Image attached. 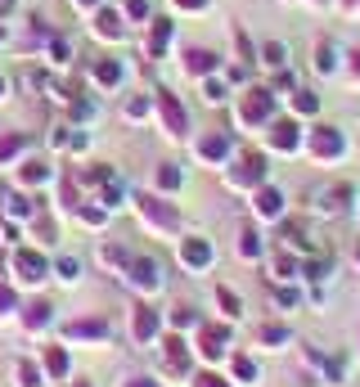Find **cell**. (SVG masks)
Returning <instances> with one entry per match:
<instances>
[{
    "mask_svg": "<svg viewBox=\"0 0 360 387\" xmlns=\"http://www.w3.org/2000/svg\"><path fill=\"white\" fill-rule=\"evenodd\" d=\"M266 113H270V95H266V90H248V99H243V117L261 122Z\"/></svg>",
    "mask_w": 360,
    "mask_h": 387,
    "instance_id": "6da1fadb",
    "label": "cell"
},
{
    "mask_svg": "<svg viewBox=\"0 0 360 387\" xmlns=\"http://www.w3.org/2000/svg\"><path fill=\"white\" fill-rule=\"evenodd\" d=\"M158 108H163V117L172 122V131L180 135V131H185V113H180V104H176V95H163L158 99Z\"/></svg>",
    "mask_w": 360,
    "mask_h": 387,
    "instance_id": "7a4b0ae2",
    "label": "cell"
},
{
    "mask_svg": "<svg viewBox=\"0 0 360 387\" xmlns=\"http://www.w3.org/2000/svg\"><path fill=\"white\" fill-rule=\"evenodd\" d=\"M167 41H172V23H167V18H158V23H154V36H149V54H163Z\"/></svg>",
    "mask_w": 360,
    "mask_h": 387,
    "instance_id": "3957f363",
    "label": "cell"
},
{
    "mask_svg": "<svg viewBox=\"0 0 360 387\" xmlns=\"http://www.w3.org/2000/svg\"><path fill=\"white\" fill-rule=\"evenodd\" d=\"M311 145H316L320 154H338V135H334V126H320L316 135H311Z\"/></svg>",
    "mask_w": 360,
    "mask_h": 387,
    "instance_id": "277c9868",
    "label": "cell"
},
{
    "mask_svg": "<svg viewBox=\"0 0 360 387\" xmlns=\"http://www.w3.org/2000/svg\"><path fill=\"white\" fill-rule=\"evenodd\" d=\"M95 23H99V36H108V41H117V36H122V23H117V14H99Z\"/></svg>",
    "mask_w": 360,
    "mask_h": 387,
    "instance_id": "5b68a950",
    "label": "cell"
},
{
    "mask_svg": "<svg viewBox=\"0 0 360 387\" xmlns=\"http://www.w3.org/2000/svg\"><path fill=\"white\" fill-rule=\"evenodd\" d=\"M189 72H212V54L207 50H189Z\"/></svg>",
    "mask_w": 360,
    "mask_h": 387,
    "instance_id": "8992f818",
    "label": "cell"
},
{
    "mask_svg": "<svg viewBox=\"0 0 360 387\" xmlns=\"http://www.w3.org/2000/svg\"><path fill=\"white\" fill-rule=\"evenodd\" d=\"M95 77H99V81H108V86H113V81L122 77V68H117V63H113V59H104L99 68H95Z\"/></svg>",
    "mask_w": 360,
    "mask_h": 387,
    "instance_id": "52a82bcc",
    "label": "cell"
},
{
    "mask_svg": "<svg viewBox=\"0 0 360 387\" xmlns=\"http://www.w3.org/2000/svg\"><path fill=\"white\" fill-rule=\"evenodd\" d=\"M270 140H275L279 149H288V145H293V126H288V122H279V126L270 131Z\"/></svg>",
    "mask_w": 360,
    "mask_h": 387,
    "instance_id": "ba28073f",
    "label": "cell"
},
{
    "mask_svg": "<svg viewBox=\"0 0 360 387\" xmlns=\"http://www.w3.org/2000/svg\"><path fill=\"white\" fill-rule=\"evenodd\" d=\"M261 63L279 68V63H284V45H266V50H261Z\"/></svg>",
    "mask_w": 360,
    "mask_h": 387,
    "instance_id": "9c48e42d",
    "label": "cell"
},
{
    "mask_svg": "<svg viewBox=\"0 0 360 387\" xmlns=\"http://www.w3.org/2000/svg\"><path fill=\"white\" fill-rule=\"evenodd\" d=\"M320 72H334V50H329V45H320Z\"/></svg>",
    "mask_w": 360,
    "mask_h": 387,
    "instance_id": "30bf717a",
    "label": "cell"
},
{
    "mask_svg": "<svg viewBox=\"0 0 360 387\" xmlns=\"http://www.w3.org/2000/svg\"><path fill=\"white\" fill-rule=\"evenodd\" d=\"M18 145H23V140H18V135H9V140H0V158H9V154H14V149Z\"/></svg>",
    "mask_w": 360,
    "mask_h": 387,
    "instance_id": "8fae6325",
    "label": "cell"
},
{
    "mask_svg": "<svg viewBox=\"0 0 360 387\" xmlns=\"http://www.w3.org/2000/svg\"><path fill=\"white\" fill-rule=\"evenodd\" d=\"M126 14L131 18H145V0H126Z\"/></svg>",
    "mask_w": 360,
    "mask_h": 387,
    "instance_id": "7c38bea8",
    "label": "cell"
},
{
    "mask_svg": "<svg viewBox=\"0 0 360 387\" xmlns=\"http://www.w3.org/2000/svg\"><path fill=\"white\" fill-rule=\"evenodd\" d=\"M176 5H180V9H203L207 0H176Z\"/></svg>",
    "mask_w": 360,
    "mask_h": 387,
    "instance_id": "4fadbf2b",
    "label": "cell"
},
{
    "mask_svg": "<svg viewBox=\"0 0 360 387\" xmlns=\"http://www.w3.org/2000/svg\"><path fill=\"white\" fill-rule=\"evenodd\" d=\"M9 9H14V0H0V18H5V14H9Z\"/></svg>",
    "mask_w": 360,
    "mask_h": 387,
    "instance_id": "5bb4252c",
    "label": "cell"
},
{
    "mask_svg": "<svg viewBox=\"0 0 360 387\" xmlns=\"http://www.w3.org/2000/svg\"><path fill=\"white\" fill-rule=\"evenodd\" d=\"M77 5H86V9H90V5H99V0H77Z\"/></svg>",
    "mask_w": 360,
    "mask_h": 387,
    "instance_id": "9a60e30c",
    "label": "cell"
},
{
    "mask_svg": "<svg viewBox=\"0 0 360 387\" xmlns=\"http://www.w3.org/2000/svg\"><path fill=\"white\" fill-rule=\"evenodd\" d=\"M0 95H5V81H0Z\"/></svg>",
    "mask_w": 360,
    "mask_h": 387,
    "instance_id": "2e32d148",
    "label": "cell"
},
{
    "mask_svg": "<svg viewBox=\"0 0 360 387\" xmlns=\"http://www.w3.org/2000/svg\"><path fill=\"white\" fill-rule=\"evenodd\" d=\"M343 5H356V0H343Z\"/></svg>",
    "mask_w": 360,
    "mask_h": 387,
    "instance_id": "e0dca14e",
    "label": "cell"
}]
</instances>
